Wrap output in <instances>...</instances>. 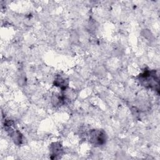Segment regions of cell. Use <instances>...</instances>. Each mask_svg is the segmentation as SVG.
Instances as JSON below:
<instances>
[{"mask_svg": "<svg viewBox=\"0 0 160 160\" xmlns=\"http://www.w3.org/2000/svg\"><path fill=\"white\" fill-rule=\"evenodd\" d=\"M89 141L94 145H102L106 140V132L101 129H93L89 133Z\"/></svg>", "mask_w": 160, "mask_h": 160, "instance_id": "7a4b0ae2", "label": "cell"}, {"mask_svg": "<svg viewBox=\"0 0 160 160\" xmlns=\"http://www.w3.org/2000/svg\"><path fill=\"white\" fill-rule=\"evenodd\" d=\"M62 151V148L59 142H53L50 146L51 155L54 156L53 158H56L58 156L61 154Z\"/></svg>", "mask_w": 160, "mask_h": 160, "instance_id": "3957f363", "label": "cell"}, {"mask_svg": "<svg viewBox=\"0 0 160 160\" xmlns=\"http://www.w3.org/2000/svg\"><path fill=\"white\" fill-rule=\"evenodd\" d=\"M140 83L149 88L159 87V79L154 71H145L139 76Z\"/></svg>", "mask_w": 160, "mask_h": 160, "instance_id": "6da1fadb", "label": "cell"}]
</instances>
